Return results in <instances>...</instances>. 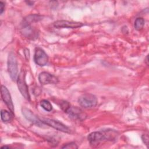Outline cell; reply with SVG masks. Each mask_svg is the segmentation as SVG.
Returning a JSON list of instances; mask_svg holds the SVG:
<instances>
[{"label":"cell","mask_w":149,"mask_h":149,"mask_svg":"<svg viewBox=\"0 0 149 149\" xmlns=\"http://www.w3.org/2000/svg\"><path fill=\"white\" fill-rule=\"evenodd\" d=\"M70 106V104L66 101H62L61 104H60V108L65 112H66V111H67V109L69 108V107Z\"/></svg>","instance_id":"cell-17"},{"label":"cell","mask_w":149,"mask_h":149,"mask_svg":"<svg viewBox=\"0 0 149 149\" xmlns=\"http://www.w3.org/2000/svg\"><path fill=\"white\" fill-rule=\"evenodd\" d=\"M24 56H25L26 58L27 59H28L29 58V56H30V53H29V49L26 48V49H24Z\"/></svg>","instance_id":"cell-21"},{"label":"cell","mask_w":149,"mask_h":149,"mask_svg":"<svg viewBox=\"0 0 149 149\" xmlns=\"http://www.w3.org/2000/svg\"><path fill=\"white\" fill-rule=\"evenodd\" d=\"M38 80L42 84H55L58 83V78L55 76L47 72H42L38 75Z\"/></svg>","instance_id":"cell-7"},{"label":"cell","mask_w":149,"mask_h":149,"mask_svg":"<svg viewBox=\"0 0 149 149\" xmlns=\"http://www.w3.org/2000/svg\"><path fill=\"white\" fill-rule=\"evenodd\" d=\"M79 105L84 108H91L96 106L97 100L96 97L90 93L81 95L78 99Z\"/></svg>","instance_id":"cell-4"},{"label":"cell","mask_w":149,"mask_h":149,"mask_svg":"<svg viewBox=\"0 0 149 149\" xmlns=\"http://www.w3.org/2000/svg\"><path fill=\"white\" fill-rule=\"evenodd\" d=\"M141 139L143 141V143L147 146V147H148V136L147 134H143L141 136Z\"/></svg>","instance_id":"cell-19"},{"label":"cell","mask_w":149,"mask_h":149,"mask_svg":"<svg viewBox=\"0 0 149 149\" xmlns=\"http://www.w3.org/2000/svg\"><path fill=\"white\" fill-rule=\"evenodd\" d=\"M13 115V114L11 112H8L5 109H2L1 111V118L4 122H10L12 119Z\"/></svg>","instance_id":"cell-14"},{"label":"cell","mask_w":149,"mask_h":149,"mask_svg":"<svg viewBox=\"0 0 149 149\" xmlns=\"http://www.w3.org/2000/svg\"><path fill=\"white\" fill-rule=\"evenodd\" d=\"M40 105L46 111L50 112L52 110V106L51 104L47 100H42L41 101Z\"/></svg>","instance_id":"cell-15"},{"label":"cell","mask_w":149,"mask_h":149,"mask_svg":"<svg viewBox=\"0 0 149 149\" xmlns=\"http://www.w3.org/2000/svg\"><path fill=\"white\" fill-rule=\"evenodd\" d=\"M21 33L25 37L31 40H34L38 37L37 31L30 25L22 26Z\"/></svg>","instance_id":"cell-12"},{"label":"cell","mask_w":149,"mask_h":149,"mask_svg":"<svg viewBox=\"0 0 149 149\" xmlns=\"http://www.w3.org/2000/svg\"><path fill=\"white\" fill-rule=\"evenodd\" d=\"M62 148H68V149H76L78 148L77 145L74 142H70L67 144H65L62 147Z\"/></svg>","instance_id":"cell-18"},{"label":"cell","mask_w":149,"mask_h":149,"mask_svg":"<svg viewBox=\"0 0 149 149\" xmlns=\"http://www.w3.org/2000/svg\"><path fill=\"white\" fill-rule=\"evenodd\" d=\"M25 77H26L25 72L24 70H22L17 76V84L18 89L20 91L22 95L24 97V98L26 100L30 101V97L29 93L28 87L26 83Z\"/></svg>","instance_id":"cell-3"},{"label":"cell","mask_w":149,"mask_h":149,"mask_svg":"<svg viewBox=\"0 0 149 149\" xmlns=\"http://www.w3.org/2000/svg\"><path fill=\"white\" fill-rule=\"evenodd\" d=\"M4 9H5V5H4L3 2L1 1L0 2V13L1 14H2L3 13Z\"/></svg>","instance_id":"cell-20"},{"label":"cell","mask_w":149,"mask_h":149,"mask_svg":"<svg viewBox=\"0 0 149 149\" xmlns=\"http://www.w3.org/2000/svg\"><path fill=\"white\" fill-rule=\"evenodd\" d=\"M26 2L27 3V5H28L32 6V5H33V3H34V2H33V1H26Z\"/></svg>","instance_id":"cell-22"},{"label":"cell","mask_w":149,"mask_h":149,"mask_svg":"<svg viewBox=\"0 0 149 149\" xmlns=\"http://www.w3.org/2000/svg\"><path fill=\"white\" fill-rule=\"evenodd\" d=\"M66 113H68L69 116L74 119L81 121L84 120L87 116V115L80 108L77 107H72L71 105L67 109Z\"/></svg>","instance_id":"cell-11"},{"label":"cell","mask_w":149,"mask_h":149,"mask_svg":"<svg viewBox=\"0 0 149 149\" xmlns=\"http://www.w3.org/2000/svg\"><path fill=\"white\" fill-rule=\"evenodd\" d=\"M41 120L45 125L52 127V128L60 132L64 133H70V132L69 128L67 126L58 120L52 119H43Z\"/></svg>","instance_id":"cell-6"},{"label":"cell","mask_w":149,"mask_h":149,"mask_svg":"<svg viewBox=\"0 0 149 149\" xmlns=\"http://www.w3.org/2000/svg\"><path fill=\"white\" fill-rule=\"evenodd\" d=\"M42 19V16L37 14H31L25 17L21 23L22 26L30 25L31 23L34 22H39Z\"/></svg>","instance_id":"cell-13"},{"label":"cell","mask_w":149,"mask_h":149,"mask_svg":"<svg viewBox=\"0 0 149 149\" xmlns=\"http://www.w3.org/2000/svg\"><path fill=\"white\" fill-rule=\"evenodd\" d=\"M54 26L56 28H69V29H76L82 27L84 24L81 22H70L68 20H57L54 23Z\"/></svg>","instance_id":"cell-8"},{"label":"cell","mask_w":149,"mask_h":149,"mask_svg":"<svg viewBox=\"0 0 149 149\" xmlns=\"http://www.w3.org/2000/svg\"><path fill=\"white\" fill-rule=\"evenodd\" d=\"M7 65H8V70L11 79L13 81L17 80L16 78H17V72H18L17 62V59L15 54L13 53L12 52H11L8 55Z\"/></svg>","instance_id":"cell-2"},{"label":"cell","mask_w":149,"mask_h":149,"mask_svg":"<svg viewBox=\"0 0 149 149\" xmlns=\"http://www.w3.org/2000/svg\"><path fill=\"white\" fill-rule=\"evenodd\" d=\"M144 25V20L143 17H137L134 22V28L137 30H141Z\"/></svg>","instance_id":"cell-16"},{"label":"cell","mask_w":149,"mask_h":149,"mask_svg":"<svg viewBox=\"0 0 149 149\" xmlns=\"http://www.w3.org/2000/svg\"><path fill=\"white\" fill-rule=\"evenodd\" d=\"M34 61L37 65L44 66L48 63V56L42 48L37 47L34 55Z\"/></svg>","instance_id":"cell-5"},{"label":"cell","mask_w":149,"mask_h":149,"mask_svg":"<svg viewBox=\"0 0 149 149\" xmlns=\"http://www.w3.org/2000/svg\"><path fill=\"white\" fill-rule=\"evenodd\" d=\"M10 148V147H8V146H4L1 147V148Z\"/></svg>","instance_id":"cell-23"},{"label":"cell","mask_w":149,"mask_h":149,"mask_svg":"<svg viewBox=\"0 0 149 149\" xmlns=\"http://www.w3.org/2000/svg\"><path fill=\"white\" fill-rule=\"evenodd\" d=\"M22 111L24 118L33 123L40 127H43V126L45 125L42 120H40L35 114H34L29 109L23 108H22Z\"/></svg>","instance_id":"cell-10"},{"label":"cell","mask_w":149,"mask_h":149,"mask_svg":"<svg viewBox=\"0 0 149 149\" xmlns=\"http://www.w3.org/2000/svg\"><path fill=\"white\" fill-rule=\"evenodd\" d=\"M1 91V97L2 100L3 101V102L5 103V104L10 110V112H11L14 115V107H13V104L11 96L9 90L5 86L2 85Z\"/></svg>","instance_id":"cell-9"},{"label":"cell","mask_w":149,"mask_h":149,"mask_svg":"<svg viewBox=\"0 0 149 149\" xmlns=\"http://www.w3.org/2000/svg\"><path fill=\"white\" fill-rule=\"evenodd\" d=\"M109 131H98L90 133L87 139L91 146H97L105 139H112Z\"/></svg>","instance_id":"cell-1"}]
</instances>
